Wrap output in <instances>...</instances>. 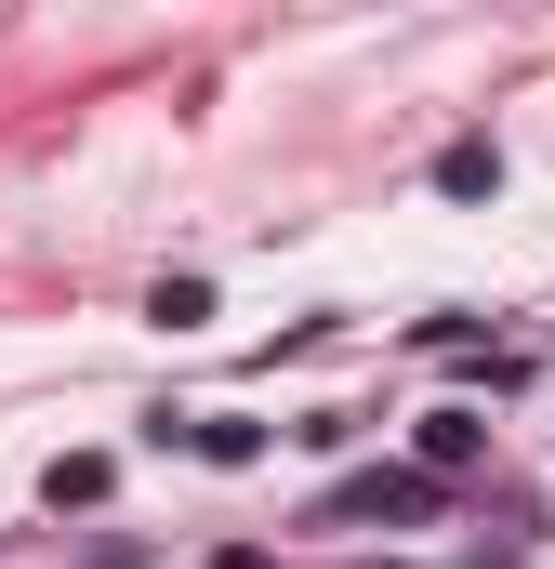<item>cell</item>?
<instances>
[{
    "label": "cell",
    "mask_w": 555,
    "mask_h": 569,
    "mask_svg": "<svg viewBox=\"0 0 555 569\" xmlns=\"http://www.w3.org/2000/svg\"><path fill=\"white\" fill-rule=\"evenodd\" d=\"M317 517H436V477H411V463H371V477H344Z\"/></svg>",
    "instance_id": "1"
},
{
    "label": "cell",
    "mask_w": 555,
    "mask_h": 569,
    "mask_svg": "<svg viewBox=\"0 0 555 569\" xmlns=\"http://www.w3.org/2000/svg\"><path fill=\"white\" fill-rule=\"evenodd\" d=\"M145 318H159V331H199V318H212V279H159V305H145Z\"/></svg>",
    "instance_id": "6"
},
{
    "label": "cell",
    "mask_w": 555,
    "mask_h": 569,
    "mask_svg": "<svg viewBox=\"0 0 555 569\" xmlns=\"http://www.w3.org/2000/svg\"><path fill=\"white\" fill-rule=\"evenodd\" d=\"M476 450H490L476 411H423V463H436V477H450V463H476Z\"/></svg>",
    "instance_id": "3"
},
{
    "label": "cell",
    "mask_w": 555,
    "mask_h": 569,
    "mask_svg": "<svg viewBox=\"0 0 555 569\" xmlns=\"http://www.w3.org/2000/svg\"><path fill=\"white\" fill-rule=\"evenodd\" d=\"M490 186H503V146H436V199H490Z\"/></svg>",
    "instance_id": "2"
},
{
    "label": "cell",
    "mask_w": 555,
    "mask_h": 569,
    "mask_svg": "<svg viewBox=\"0 0 555 569\" xmlns=\"http://www.w3.org/2000/svg\"><path fill=\"white\" fill-rule=\"evenodd\" d=\"M40 503H53V517H67V503H107V463H93V450H80V463H53V477H40Z\"/></svg>",
    "instance_id": "5"
},
{
    "label": "cell",
    "mask_w": 555,
    "mask_h": 569,
    "mask_svg": "<svg viewBox=\"0 0 555 569\" xmlns=\"http://www.w3.org/2000/svg\"><path fill=\"white\" fill-rule=\"evenodd\" d=\"M199 463H265V425H185Z\"/></svg>",
    "instance_id": "4"
}]
</instances>
